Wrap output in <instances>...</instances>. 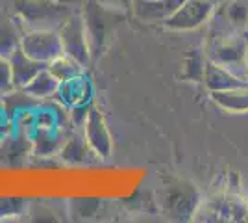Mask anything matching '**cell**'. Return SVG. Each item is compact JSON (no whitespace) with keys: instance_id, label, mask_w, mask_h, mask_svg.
I'll use <instances>...</instances> for the list:
<instances>
[{"instance_id":"cell-29","label":"cell","mask_w":248,"mask_h":223,"mask_svg":"<svg viewBox=\"0 0 248 223\" xmlns=\"http://www.w3.org/2000/svg\"><path fill=\"white\" fill-rule=\"evenodd\" d=\"M0 101H2V95H0Z\"/></svg>"},{"instance_id":"cell-4","label":"cell","mask_w":248,"mask_h":223,"mask_svg":"<svg viewBox=\"0 0 248 223\" xmlns=\"http://www.w3.org/2000/svg\"><path fill=\"white\" fill-rule=\"evenodd\" d=\"M217 2L211 0H184L182 6L161 26L170 32H193L204 28Z\"/></svg>"},{"instance_id":"cell-17","label":"cell","mask_w":248,"mask_h":223,"mask_svg":"<svg viewBox=\"0 0 248 223\" xmlns=\"http://www.w3.org/2000/svg\"><path fill=\"white\" fill-rule=\"evenodd\" d=\"M22 89L33 99H37L39 103H46V101H52L56 97L58 89H60V80L45 67Z\"/></svg>"},{"instance_id":"cell-12","label":"cell","mask_w":248,"mask_h":223,"mask_svg":"<svg viewBox=\"0 0 248 223\" xmlns=\"http://www.w3.org/2000/svg\"><path fill=\"white\" fill-rule=\"evenodd\" d=\"M8 60H10V65H11V80H13V87H24L35 74L41 71V69L46 67V65L41 64V62H37V60L30 58L28 54L22 51L21 47L11 54Z\"/></svg>"},{"instance_id":"cell-2","label":"cell","mask_w":248,"mask_h":223,"mask_svg":"<svg viewBox=\"0 0 248 223\" xmlns=\"http://www.w3.org/2000/svg\"><path fill=\"white\" fill-rule=\"evenodd\" d=\"M82 4V2H80ZM80 4L65 0H13L11 13L22 30H60Z\"/></svg>"},{"instance_id":"cell-20","label":"cell","mask_w":248,"mask_h":223,"mask_svg":"<svg viewBox=\"0 0 248 223\" xmlns=\"http://www.w3.org/2000/svg\"><path fill=\"white\" fill-rule=\"evenodd\" d=\"M28 206H30V201L22 197H0V222L26 218Z\"/></svg>"},{"instance_id":"cell-27","label":"cell","mask_w":248,"mask_h":223,"mask_svg":"<svg viewBox=\"0 0 248 223\" xmlns=\"http://www.w3.org/2000/svg\"><path fill=\"white\" fill-rule=\"evenodd\" d=\"M245 32H247V34H248V24H247V30H245Z\"/></svg>"},{"instance_id":"cell-16","label":"cell","mask_w":248,"mask_h":223,"mask_svg":"<svg viewBox=\"0 0 248 223\" xmlns=\"http://www.w3.org/2000/svg\"><path fill=\"white\" fill-rule=\"evenodd\" d=\"M202 84L211 93V91H222V89H232V87H237V86H245L248 82L235 76L233 73H230L224 67H220V65L207 60L206 74H204V82Z\"/></svg>"},{"instance_id":"cell-6","label":"cell","mask_w":248,"mask_h":223,"mask_svg":"<svg viewBox=\"0 0 248 223\" xmlns=\"http://www.w3.org/2000/svg\"><path fill=\"white\" fill-rule=\"evenodd\" d=\"M200 195H198L197 188L189 182L178 184L174 186H167L163 193H161V206L169 218L172 220H193V214L200 205Z\"/></svg>"},{"instance_id":"cell-9","label":"cell","mask_w":248,"mask_h":223,"mask_svg":"<svg viewBox=\"0 0 248 223\" xmlns=\"http://www.w3.org/2000/svg\"><path fill=\"white\" fill-rule=\"evenodd\" d=\"M58 158L65 162V164H71V166H83V164L100 162V158L96 156V153L87 143L82 128L71 130V134L65 138L62 149L58 153Z\"/></svg>"},{"instance_id":"cell-7","label":"cell","mask_w":248,"mask_h":223,"mask_svg":"<svg viewBox=\"0 0 248 223\" xmlns=\"http://www.w3.org/2000/svg\"><path fill=\"white\" fill-rule=\"evenodd\" d=\"M21 49L30 58L48 65L63 54L62 39L58 30H28L22 34Z\"/></svg>"},{"instance_id":"cell-1","label":"cell","mask_w":248,"mask_h":223,"mask_svg":"<svg viewBox=\"0 0 248 223\" xmlns=\"http://www.w3.org/2000/svg\"><path fill=\"white\" fill-rule=\"evenodd\" d=\"M80 13H82L83 24H85V32H87L91 60L94 64L113 45L121 24L130 17V13L108 8V6L100 4L98 0H82Z\"/></svg>"},{"instance_id":"cell-8","label":"cell","mask_w":248,"mask_h":223,"mask_svg":"<svg viewBox=\"0 0 248 223\" xmlns=\"http://www.w3.org/2000/svg\"><path fill=\"white\" fill-rule=\"evenodd\" d=\"M82 132L98 158H111V154H113V138H111V132L108 128L106 117H104V114L96 104H91V108H89L87 117H85V121L82 125Z\"/></svg>"},{"instance_id":"cell-15","label":"cell","mask_w":248,"mask_h":223,"mask_svg":"<svg viewBox=\"0 0 248 223\" xmlns=\"http://www.w3.org/2000/svg\"><path fill=\"white\" fill-rule=\"evenodd\" d=\"M206 65H207V56H206V51H204V45L195 47L184 58L182 71L178 74V78L182 82L202 84L204 82V74H206Z\"/></svg>"},{"instance_id":"cell-21","label":"cell","mask_w":248,"mask_h":223,"mask_svg":"<svg viewBox=\"0 0 248 223\" xmlns=\"http://www.w3.org/2000/svg\"><path fill=\"white\" fill-rule=\"evenodd\" d=\"M69 205V216L73 220H85L93 218L100 208V199H71Z\"/></svg>"},{"instance_id":"cell-18","label":"cell","mask_w":248,"mask_h":223,"mask_svg":"<svg viewBox=\"0 0 248 223\" xmlns=\"http://www.w3.org/2000/svg\"><path fill=\"white\" fill-rule=\"evenodd\" d=\"M217 8L233 28H237L241 32L247 30L248 0H218Z\"/></svg>"},{"instance_id":"cell-10","label":"cell","mask_w":248,"mask_h":223,"mask_svg":"<svg viewBox=\"0 0 248 223\" xmlns=\"http://www.w3.org/2000/svg\"><path fill=\"white\" fill-rule=\"evenodd\" d=\"M184 0H134L132 17L143 24H163Z\"/></svg>"},{"instance_id":"cell-24","label":"cell","mask_w":248,"mask_h":223,"mask_svg":"<svg viewBox=\"0 0 248 223\" xmlns=\"http://www.w3.org/2000/svg\"><path fill=\"white\" fill-rule=\"evenodd\" d=\"M11 2L13 0H0V17L11 11Z\"/></svg>"},{"instance_id":"cell-25","label":"cell","mask_w":248,"mask_h":223,"mask_svg":"<svg viewBox=\"0 0 248 223\" xmlns=\"http://www.w3.org/2000/svg\"><path fill=\"white\" fill-rule=\"evenodd\" d=\"M65 2H76V4H80L82 0H65Z\"/></svg>"},{"instance_id":"cell-11","label":"cell","mask_w":248,"mask_h":223,"mask_svg":"<svg viewBox=\"0 0 248 223\" xmlns=\"http://www.w3.org/2000/svg\"><path fill=\"white\" fill-rule=\"evenodd\" d=\"M91 97H93L91 82L85 76V73H82L80 76H74V78L67 80V82H62L58 93H56V97L52 101L60 103L62 106H65L69 110V108L78 106V104L91 103Z\"/></svg>"},{"instance_id":"cell-5","label":"cell","mask_w":248,"mask_h":223,"mask_svg":"<svg viewBox=\"0 0 248 223\" xmlns=\"http://www.w3.org/2000/svg\"><path fill=\"white\" fill-rule=\"evenodd\" d=\"M58 32H60V39H62L63 54L71 56L73 60H76L85 69L89 65H93L89 41H87V32H85V24H83L80 8H78V11H74L71 19L65 22Z\"/></svg>"},{"instance_id":"cell-14","label":"cell","mask_w":248,"mask_h":223,"mask_svg":"<svg viewBox=\"0 0 248 223\" xmlns=\"http://www.w3.org/2000/svg\"><path fill=\"white\" fill-rule=\"evenodd\" d=\"M209 97L224 112H232V114L248 112V84L237 86L232 89H222V91H211Z\"/></svg>"},{"instance_id":"cell-28","label":"cell","mask_w":248,"mask_h":223,"mask_svg":"<svg viewBox=\"0 0 248 223\" xmlns=\"http://www.w3.org/2000/svg\"><path fill=\"white\" fill-rule=\"evenodd\" d=\"M211 2H218V0H211Z\"/></svg>"},{"instance_id":"cell-26","label":"cell","mask_w":248,"mask_h":223,"mask_svg":"<svg viewBox=\"0 0 248 223\" xmlns=\"http://www.w3.org/2000/svg\"><path fill=\"white\" fill-rule=\"evenodd\" d=\"M248 35V34H247ZM247 71H248V47H247Z\"/></svg>"},{"instance_id":"cell-19","label":"cell","mask_w":248,"mask_h":223,"mask_svg":"<svg viewBox=\"0 0 248 223\" xmlns=\"http://www.w3.org/2000/svg\"><path fill=\"white\" fill-rule=\"evenodd\" d=\"M46 69L60 80V84L71 80L74 76H80L82 73H85V67H82L76 60H73V58L67 56V54H62V56H58L56 60H52L50 64L46 65Z\"/></svg>"},{"instance_id":"cell-22","label":"cell","mask_w":248,"mask_h":223,"mask_svg":"<svg viewBox=\"0 0 248 223\" xmlns=\"http://www.w3.org/2000/svg\"><path fill=\"white\" fill-rule=\"evenodd\" d=\"M13 89V80H11V65L10 60L0 56V95L4 97Z\"/></svg>"},{"instance_id":"cell-23","label":"cell","mask_w":248,"mask_h":223,"mask_svg":"<svg viewBox=\"0 0 248 223\" xmlns=\"http://www.w3.org/2000/svg\"><path fill=\"white\" fill-rule=\"evenodd\" d=\"M100 4L108 6V8H113V10L124 11V13H130L132 15V6H134V0H98Z\"/></svg>"},{"instance_id":"cell-13","label":"cell","mask_w":248,"mask_h":223,"mask_svg":"<svg viewBox=\"0 0 248 223\" xmlns=\"http://www.w3.org/2000/svg\"><path fill=\"white\" fill-rule=\"evenodd\" d=\"M22 30L21 22L15 19L13 13H6L0 17V56L10 58L15 52L22 41Z\"/></svg>"},{"instance_id":"cell-3","label":"cell","mask_w":248,"mask_h":223,"mask_svg":"<svg viewBox=\"0 0 248 223\" xmlns=\"http://www.w3.org/2000/svg\"><path fill=\"white\" fill-rule=\"evenodd\" d=\"M247 32H239L233 35H226L213 41H204V51L209 62L228 69L230 73L248 82L247 71Z\"/></svg>"}]
</instances>
